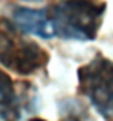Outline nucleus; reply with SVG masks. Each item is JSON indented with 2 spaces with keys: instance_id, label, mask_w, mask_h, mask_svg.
<instances>
[{
  "instance_id": "nucleus-1",
  "label": "nucleus",
  "mask_w": 113,
  "mask_h": 121,
  "mask_svg": "<svg viewBox=\"0 0 113 121\" xmlns=\"http://www.w3.org/2000/svg\"><path fill=\"white\" fill-rule=\"evenodd\" d=\"M102 0H57L46 9L54 33L64 39L93 40L102 23Z\"/></svg>"
},
{
  "instance_id": "nucleus-2",
  "label": "nucleus",
  "mask_w": 113,
  "mask_h": 121,
  "mask_svg": "<svg viewBox=\"0 0 113 121\" xmlns=\"http://www.w3.org/2000/svg\"><path fill=\"white\" fill-rule=\"evenodd\" d=\"M19 31L13 22L0 17V64L20 76H28L45 67L48 53Z\"/></svg>"
},
{
  "instance_id": "nucleus-3",
  "label": "nucleus",
  "mask_w": 113,
  "mask_h": 121,
  "mask_svg": "<svg viewBox=\"0 0 113 121\" xmlns=\"http://www.w3.org/2000/svg\"><path fill=\"white\" fill-rule=\"evenodd\" d=\"M79 92L85 95L105 121H113V60L95 56L78 70Z\"/></svg>"
},
{
  "instance_id": "nucleus-4",
  "label": "nucleus",
  "mask_w": 113,
  "mask_h": 121,
  "mask_svg": "<svg viewBox=\"0 0 113 121\" xmlns=\"http://www.w3.org/2000/svg\"><path fill=\"white\" fill-rule=\"evenodd\" d=\"M11 19H13V23L17 26V30L28 33V34L39 36L43 39H51L56 34L53 23L46 16V11L43 9L17 6L13 9Z\"/></svg>"
},
{
  "instance_id": "nucleus-5",
  "label": "nucleus",
  "mask_w": 113,
  "mask_h": 121,
  "mask_svg": "<svg viewBox=\"0 0 113 121\" xmlns=\"http://www.w3.org/2000/svg\"><path fill=\"white\" fill-rule=\"evenodd\" d=\"M0 118L3 121H19L22 118V104L14 82L3 70H0Z\"/></svg>"
},
{
  "instance_id": "nucleus-6",
  "label": "nucleus",
  "mask_w": 113,
  "mask_h": 121,
  "mask_svg": "<svg viewBox=\"0 0 113 121\" xmlns=\"http://www.w3.org/2000/svg\"><path fill=\"white\" fill-rule=\"evenodd\" d=\"M22 2H43V0H22Z\"/></svg>"
},
{
  "instance_id": "nucleus-7",
  "label": "nucleus",
  "mask_w": 113,
  "mask_h": 121,
  "mask_svg": "<svg viewBox=\"0 0 113 121\" xmlns=\"http://www.w3.org/2000/svg\"><path fill=\"white\" fill-rule=\"evenodd\" d=\"M67 121H79V120H76V118H70V120H67Z\"/></svg>"
},
{
  "instance_id": "nucleus-8",
  "label": "nucleus",
  "mask_w": 113,
  "mask_h": 121,
  "mask_svg": "<svg viewBox=\"0 0 113 121\" xmlns=\"http://www.w3.org/2000/svg\"><path fill=\"white\" fill-rule=\"evenodd\" d=\"M31 121H43V120H31Z\"/></svg>"
}]
</instances>
